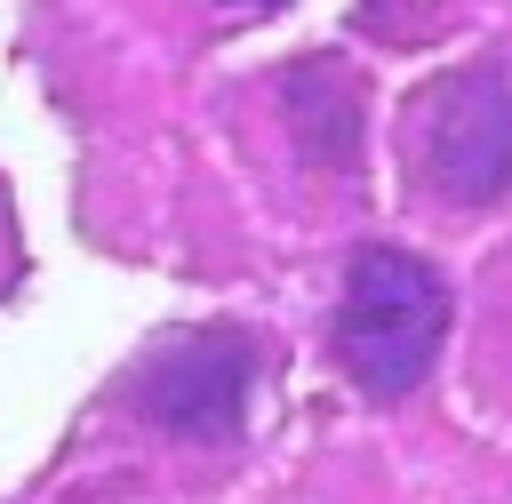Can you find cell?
Segmentation results:
<instances>
[{
  "instance_id": "cell-1",
  "label": "cell",
  "mask_w": 512,
  "mask_h": 504,
  "mask_svg": "<svg viewBox=\"0 0 512 504\" xmlns=\"http://www.w3.org/2000/svg\"><path fill=\"white\" fill-rule=\"evenodd\" d=\"M448 312H456V296H448L440 264H424L416 248L368 240L344 264V296H336V328H328L336 368L368 400H408L448 344Z\"/></svg>"
},
{
  "instance_id": "cell-2",
  "label": "cell",
  "mask_w": 512,
  "mask_h": 504,
  "mask_svg": "<svg viewBox=\"0 0 512 504\" xmlns=\"http://www.w3.org/2000/svg\"><path fill=\"white\" fill-rule=\"evenodd\" d=\"M248 384H256V344L240 328H184L136 360L128 400L168 440H232L248 416Z\"/></svg>"
},
{
  "instance_id": "cell-3",
  "label": "cell",
  "mask_w": 512,
  "mask_h": 504,
  "mask_svg": "<svg viewBox=\"0 0 512 504\" xmlns=\"http://www.w3.org/2000/svg\"><path fill=\"white\" fill-rule=\"evenodd\" d=\"M416 144H424V184L432 192H448L464 208L504 200L512 192V80L496 64L440 80L432 104H424Z\"/></svg>"
},
{
  "instance_id": "cell-4",
  "label": "cell",
  "mask_w": 512,
  "mask_h": 504,
  "mask_svg": "<svg viewBox=\"0 0 512 504\" xmlns=\"http://www.w3.org/2000/svg\"><path fill=\"white\" fill-rule=\"evenodd\" d=\"M280 104H288V136H296L304 160H320V168H352L360 160V88L336 64L288 72V96Z\"/></svg>"
},
{
  "instance_id": "cell-5",
  "label": "cell",
  "mask_w": 512,
  "mask_h": 504,
  "mask_svg": "<svg viewBox=\"0 0 512 504\" xmlns=\"http://www.w3.org/2000/svg\"><path fill=\"white\" fill-rule=\"evenodd\" d=\"M224 8H280V0H224Z\"/></svg>"
}]
</instances>
